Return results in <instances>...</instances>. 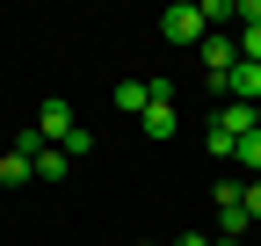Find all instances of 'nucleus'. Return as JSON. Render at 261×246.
<instances>
[{"label": "nucleus", "instance_id": "1", "mask_svg": "<svg viewBox=\"0 0 261 246\" xmlns=\"http://www.w3.org/2000/svg\"><path fill=\"white\" fill-rule=\"evenodd\" d=\"M160 37L167 44H203L211 29H203V8H196V0H174L167 15H160Z\"/></svg>", "mask_w": 261, "mask_h": 246}, {"label": "nucleus", "instance_id": "2", "mask_svg": "<svg viewBox=\"0 0 261 246\" xmlns=\"http://www.w3.org/2000/svg\"><path fill=\"white\" fill-rule=\"evenodd\" d=\"M37 131H44V145H65V138L80 131V123H73V102H44L37 109Z\"/></svg>", "mask_w": 261, "mask_h": 246}, {"label": "nucleus", "instance_id": "3", "mask_svg": "<svg viewBox=\"0 0 261 246\" xmlns=\"http://www.w3.org/2000/svg\"><path fill=\"white\" fill-rule=\"evenodd\" d=\"M138 131H145V138H174V131H181V116H174V102H160V95H152V109L138 116Z\"/></svg>", "mask_w": 261, "mask_h": 246}, {"label": "nucleus", "instance_id": "4", "mask_svg": "<svg viewBox=\"0 0 261 246\" xmlns=\"http://www.w3.org/2000/svg\"><path fill=\"white\" fill-rule=\"evenodd\" d=\"M225 102H261V66H232V80H225Z\"/></svg>", "mask_w": 261, "mask_h": 246}, {"label": "nucleus", "instance_id": "5", "mask_svg": "<svg viewBox=\"0 0 261 246\" xmlns=\"http://www.w3.org/2000/svg\"><path fill=\"white\" fill-rule=\"evenodd\" d=\"M116 109L123 116H145L152 109V80H116Z\"/></svg>", "mask_w": 261, "mask_h": 246}, {"label": "nucleus", "instance_id": "6", "mask_svg": "<svg viewBox=\"0 0 261 246\" xmlns=\"http://www.w3.org/2000/svg\"><path fill=\"white\" fill-rule=\"evenodd\" d=\"M0 181H8V189H22V181H37V160H22V152L8 145V152H0Z\"/></svg>", "mask_w": 261, "mask_h": 246}, {"label": "nucleus", "instance_id": "7", "mask_svg": "<svg viewBox=\"0 0 261 246\" xmlns=\"http://www.w3.org/2000/svg\"><path fill=\"white\" fill-rule=\"evenodd\" d=\"M65 174H73V160H65V152L51 145V152H44V160H37V181H65Z\"/></svg>", "mask_w": 261, "mask_h": 246}, {"label": "nucleus", "instance_id": "8", "mask_svg": "<svg viewBox=\"0 0 261 246\" xmlns=\"http://www.w3.org/2000/svg\"><path fill=\"white\" fill-rule=\"evenodd\" d=\"M240 167H247V181H261V131L240 138Z\"/></svg>", "mask_w": 261, "mask_h": 246}, {"label": "nucleus", "instance_id": "9", "mask_svg": "<svg viewBox=\"0 0 261 246\" xmlns=\"http://www.w3.org/2000/svg\"><path fill=\"white\" fill-rule=\"evenodd\" d=\"M240 203H247V218L261 225V181H247V189H240Z\"/></svg>", "mask_w": 261, "mask_h": 246}, {"label": "nucleus", "instance_id": "10", "mask_svg": "<svg viewBox=\"0 0 261 246\" xmlns=\"http://www.w3.org/2000/svg\"><path fill=\"white\" fill-rule=\"evenodd\" d=\"M261 22V0H240V29H254Z\"/></svg>", "mask_w": 261, "mask_h": 246}, {"label": "nucleus", "instance_id": "11", "mask_svg": "<svg viewBox=\"0 0 261 246\" xmlns=\"http://www.w3.org/2000/svg\"><path fill=\"white\" fill-rule=\"evenodd\" d=\"M174 246H211V232H181V239H174Z\"/></svg>", "mask_w": 261, "mask_h": 246}, {"label": "nucleus", "instance_id": "12", "mask_svg": "<svg viewBox=\"0 0 261 246\" xmlns=\"http://www.w3.org/2000/svg\"><path fill=\"white\" fill-rule=\"evenodd\" d=\"M211 246H247V239H211Z\"/></svg>", "mask_w": 261, "mask_h": 246}]
</instances>
